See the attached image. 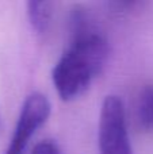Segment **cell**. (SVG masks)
I'll use <instances>...</instances> for the list:
<instances>
[{
    "instance_id": "obj_1",
    "label": "cell",
    "mask_w": 153,
    "mask_h": 154,
    "mask_svg": "<svg viewBox=\"0 0 153 154\" xmlns=\"http://www.w3.org/2000/svg\"><path fill=\"white\" fill-rule=\"evenodd\" d=\"M70 41L52 70V81L64 101L80 97L95 77L102 73L108 58V43L92 27L88 14L76 7L70 15Z\"/></svg>"
},
{
    "instance_id": "obj_2",
    "label": "cell",
    "mask_w": 153,
    "mask_h": 154,
    "mask_svg": "<svg viewBox=\"0 0 153 154\" xmlns=\"http://www.w3.org/2000/svg\"><path fill=\"white\" fill-rule=\"evenodd\" d=\"M99 154H133L126 123V112L121 97L107 95L100 107Z\"/></svg>"
},
{
    "instance_id": "obj_3",
    "label": "cell",
    "mask_w": 153,
    "mask_h": 154,
    "mask_svg": "<svg viewBox=\"0 0 153 154\" xmlns=\"http://www.w3.org/2000/svg\"><path fill=\"white\" fill-rule=\"evenodd\" d=\"M52 111L49 99L41 92H33L26 97L19 118L4 154H24L31 137L48 120Z\"/></svg>"
},
{
    "instance_id": "obj_4",
    "label": "cell",
    "mask_w": 153,
    "mask_h": 154,
    "mask_svg": "<svg viewBox=\"0 0 153 154\" xmlns=\"http://www.w3.org/2000/svg\"><path fill=\"white\" fill-rule=\"evenodd\" d=\"M136 119L141 130H153V85H145L138 95Z\"/></svg>"
},
{
    "instance_id": "obj_5",
    "label": "cell",
    "mask_w": 153,
    "mask_h": 154,
    "mask_svg": "<svg viewBox=\"0 0 153 154\" xmlns=\"http://www.w3.org/2000/svg\"><path fill=\"white\" fill-rule=\"evenodd\" d=\"M27 16L34 27V30L39 34L45 32L52 23L53 16V4L50 2H27Z\"/></svg>"
},
{
    "instance_id": "obj_6",
    "label": "cell",
    "mask_w": 153,
    "mask_h": 154,
    "mask_svg": "<svg viewBox=\"0 0 153 154\" xmlns=\"http://www.w3.org/2000/svg\"><path fill=\"white\" fill-rule=\"evenodd\" d=\"M31 154H61L58 145L52 139H45L41 141L38 143H35V146L33 147Z\"/></svg>"
},
{
    "instance_id": "obj_7",
    "label": "cell",
    "mask_w": 153,
    "mask_h": 154,
    "mask_svg": "<svg viewBox=\"0 0 153 154\" xmlns=\"http://www.w3.org/2000/svg\"><path fill=\"white\" fill-rule=\"evenodd\" d=\"M3 131V122H2V115H0V134Z\"/></svg>"
}]
</instances>
